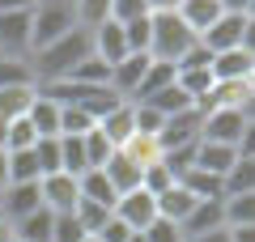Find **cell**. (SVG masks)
I'll use <instances>...</instances> for the list:
<instances>
[{"instance_id": "cell-1", "label": "cell", "mask_w": 255, "mask_h": 242, "mask_svg": "<svg viewBox=\"0 0 255 242\" xmlns=\"http://www.w3.org/2000/svg\"><path fill=\"white\" fill-rule=\"evenodd\" d=\"M85 55H94V43H90V30L77 26V30H68L64 38H55L51 47H43V51L30 55L34 81L43 85V81H60V77H68V72H73L77 64L85 60Z\"/></svg>"}, {"instance_id": "cell-2", "label": "cell", "mask_w": 255, "mask_h": 242, "mask_svg": "<svg viewBox=\"0 0 255 242\" xmlns=\"http://www.w3.org/2000/svg\"><path fill=\"white\" fill-rule=\"evenodd\" d=\"M68 30H77L73 0H38L30 9V55L51 47L55 38H64Z\"/></svg>"}, {"instance_id": "cell-3", "label": "cell", "mask_w": 255, "mask_h": 242, "mask_svg": "<svg viewBox=\"0 0 255 242\" xmlns=\"http://www.w3.org/2000/svg\"><path fill=\"white\" fill-rule=\"evenodd\" d=\"M191 43H196V34L179 21L174 9L170 13H149V55H153V60L174 64Z\"/></svg>"}, {"instance_id": "cell-4", "label": "cell", "mask_w": 255, "mask_h": 242, "mask_svg": "<svg viewBox=\"0 0 255 242\" xmlns=\"http://www.w3.org/2000/svg\"><path fill=\"white\" fill-rule=\"evenodd\" d=\"M149 64H153V55H149V51H128L124 60H119L115 68H111V77H107V90H111V94H119L124 102H132V94L140 90V81H145Z\"/></svg>"}, {"instance_id": "cell-5", "label": "cell", "mask_w": 255, "mask_h": 242, "mask_svg": "<svg viewBox=\"0 0 255 242\" xmlns=\"http://www.w3.org/2000/svg\"><path fill=\"white\" fill-rule=\"evenodd\" d=\"M115 217H119L132 234H145L149 225L157 221V200L149 196L145 187H132V191H124V196L115 200Z\"/></svg>"}, {"instance_id": "cell-6", "label": "cell", "mask_w": 255, "mask_h": 242, "mask_svg": "<svg viewBox=\"0 0 255 242\" xmlns=\"http://www.w3.org/2000/svg\"><path fill=\"white\" fill-rule=\"evenodd\" d=\"M243 30H247V13H221L209 30H204L196 43L204 47L209 55H221V51H234L243 47Z\"/></svg>"}, {"instance_id": "cell-7", "label": "cell", "mask_w": 255, "mask_h": 242, "mask_svg": "<svg viewBox=\"0 0 255 242\" xmlns=\"http://www.w3.org/2000/svg\"><path fill=\"white\" fill-rule=\"evenodd\" d=\"M200 107H191V111H183V115H170L162 123V132H157V149L162 153H170V149H187V144H196L200 140Z\"/></svg>"}, {"instance_id": "cell-8", "label": "cell", "mask_w": 255, "mask_h": 242, "mask_svg": "<svg viewBox=\"0 0 255 242\" xmlns=\"http://www.w3.org/2000/svg\"><path fill=\"white\" fill-rule=\"evenodd\" d=\"M243 127H247L243 111H209V115L200 119V140L204 144H234V149H238Z\"/></svg>"}, {"instance_id": "cell-9", "label": "cell", "mask_w": 255, "mask_h": 242, "mask_svg": "<svg viewBox=\"0 0 255 242\" xmlns=\"http://www.w3.org/2000/svg\"><path fill=\"white\" fill-rule=\"evenodd\" d=\"M38 200H43L47 213H73L77 200H81V191H77V179L73 174H47V179H38Z\"/></svg>"}, {"instance_id": "cell-10", "label": "cell", "mask_w": 255, "mask_h": 242, "mask_svg": "<svg viewBox=\"0 0 255 242\" xmlns=\"http://www.w3.org/2000/svg\"><path fill=\"white\" fill-rule=\"evenodd\" d=\"M90 43H94V55H98L107 68H115V64L128 55V43H124V21L107 17L102 26H94V30H90Z\"/></svg>"}, {"instance_id": "cell-11", "label": "cell", "mask_w": 255, "mask_h": 242, "mask_svg": "<svg viewBox=\"0 0 255 242\" xmlns=\"http://www.w3.org/2000/svg\"><path fill=\"white\" fill-rule=\"evenodd\" d=\"M226 200V196H221ZM221 200H196V208H191L187 217H183V238H200V234H213V230H226V208H221Z\"/></svg>"}, {"instance_id": "cell-12", "label": "cell", "mask_w": 255, "mask_h": 242, "mask_svg": "<svg viewBox=\"0 0 255 242\" xmlns=\"http://www.w3.org/2000/svg\"><path fill=\"white\" fill-rule=\"evenodd\" d=\"M34 208H43L38 183H9V187L0 191V217H4V221H21V217H30Z\"/></svg>"}, {"instance_id": "cell-13", "label": "cell", "mask_w": 255, "mask_h": 242, "mask_svg": "<svg viewBox=\"0 0 255 242\" xmlns=\"http://www.w3.org/2000/svg\"><path fill=\"white\" fill-rule=\"evenodd\" d=\"M247 98H251L247 94V81H213V90L196 107H200V115H209V111H243Z\"/></svg>"}, {"instance_id": "cell-14", "label": "cell", "mask_w": 255, "mask_h": 242, "mask_svg": "<svg viewBox=\"0 0 255 242\" xmlns=\"http://www.w3.org/2000/svg\"><path fill=\"white\" fill-rule=\"evenodd\" d=\"M174 13H179V21L191 30V34L200 38L226 9H221V0H179V9H174Z\"/></svg>"}, {"instance_id": "cell-15", "label": "cell", "mask_w": 255, "mask_h": 242, "mask_svg": "<svg viewBox=\"0 0 255 242\" xmlns=\"http://www.w3.org/2000/svg\"><path fill=\"white\" fill-rule=\"evenodd\" d=\"M98 132L111 140V149H119V144H128L132 136H136V119H132V102H124V107H115L107 119H98Z\"/></svg>"}, {"instance_id": "cell-16", "label": "cell", "mask_w": 255, "mask_h": 242, "mask_svg": "<svg viewBox=\"0 0 255 242\" xmlns=\"http://www.w3.org/2000/svg\"><path fill=\"white\" fill-rule=\"evenodd\" d=\"M251 64H255V55H247L243 47H234V51H221V55H213L209 72H213V81H247Z\"/></svg>"}, {"instance_id": "cell-17", "label": "cell", "mask_w": 255, "mask_h": 242, "mask_svg": "<svg viewBox=\"0 0 255 242\" xmlns=\"http://www.w3.org/2000/svg\"><path fill=\"white\" fill-rule=\"evenodd\" d=\"M234 161H238V149H234V144H204V140L196 144V166L209 170V174H217V179H226Z\"/></svg>"}, {"instance_id": "cell-18", "label": "cell", "mask_w": 255, "mask_h": 242, "mask_svg": "<svg viewBox=\"0 0 255 242\" xmlns=\"http://www.w3.org/2000/svg\"><path fill=\"white\" fill-rule=\"evenodd\" d=\"M153 200H157V221H170V225H183V217L196 208V196H187L179 183L166 187L162 196H153Z\"/></svg>"}, {"instance_id": "cell-19", "label": "cell", "mask_w": 255, "mask_h": 242, "mask_svg": "<svg viewBox=\"0 0 255 242\" xmlns=\"http://www.w3.org/2000/svg\"><path fill=\"white\" fill-rule=\"evenodd\" d=\"M51 221H55V213L34 208L30 217L13 221V242H51Z\"/></svg>"}, {"instance_id": "cell-20", "label": "cell", "mask_w": 255, "mask_h": 242, "mask_svg": "<svg viewBox=\"0 0 255 242\" xmlns=\"http://www.w3.org/2000/svg\"><path fill=\"white\" fill-rule=\"evenodd\" d=\"M77 191H81V200H94V204H102V208H111V213H115L119 191L111 187V179H107L102 170H85L81 179H77Z\"/></svg>"}, {"instance_id": "cell-21", "label": "cell", "mask_w": 255, "mask_h": 242, "mask_svg": "<svg viewBox=\"0 0 255 242\" xmlns=\"http://www.w3.org/2000/svg\"><path fill=\"white\" fill-rule=\"evenodd\" d=\"M38 98V85H13V90H0V119H26L30 107Z\"/></svg>"}, {"instance_id": "cell-22", "label": "cell", "mask_w": 255, "mask_h": 242, "mask_svg": "<svg viewBox=\"0 0 255 242\" xmlns=\"http://www.w3.org/2000/svg\"><path fill=\"white\" fill-rule=\"evenodd\" d=\"M179 187L187 191V196H196V200H221V196H226L221 179H217V174H209V170H200V166H191V170L179 179Z\"/></svg>"}, {"instance_id": "cell-23", "label": "cell", "mask_w": 255, "mask_h": 242, "mask_svg": "<svg viewBox=\"0 0 255 242\" xmlns=\"http://www.w3.org/2000/svg\"><path fill=\"white\" fill-rule=\"evenodd\" d=\"M26 119H30V127H34L38 140H47V136H60V107H55L51 98H43V94L34 98V107H30Z\"/></svg>"}, {"instance_id": "cell-24", "label": "cell", "mask_w": 255, "mask_h": 242, "mask_svg": "<svg viewBox=\"0 0 255 242\" xmlns=\"http://www.w3.org/2000/svg\"><path fill=\"white\" fill-rule=\"evenodd\" d=\"M102 174L111 179V187H115L119 196H124V191H132V187H140V170H136V166H132V161H128V157H124L119 149H115V153L107 157V166H102Z\"/></svg>"}, {"instance_id": "cell-25", "label": "cell", "mask_w": 255, "mask_h": 242, "mask_svg": "<svg viewBox=\"0 0 255 242\" xmlns=\"http://www.w3.org/2000/svg\"><path fill=\"white\" fill-rule=\"evenodd\" d=\"M119 153H124L128 161H132V166H136V170H149V166H157V161H162V149H157V136H132V140L128 144H119Z\"/></svg>"}, {"instance_id": "cell-26", "label": "cell", "mask_w": 255, "mask_h": 242, "mask_svg": "<svg viewBox=\"0 0 255 242\" xmlns=\"http://www.w3.org/2000/svg\"><path fill=\"white\" fill-rule=\"evenodd\" d=\"M226 208V230H243V225H255V191H243V196H226L221 200Z\"/></svg>"}, {"instance_id": "cell-27", "label": "cell", "mask_w": 255, "mask_h": 242, "mask_svg": "<svg viewBox=\"0 0 255 242\" xmlns=\"http://www.w3.org/2000/svg\"><path fill=\"white\" fill-rule=\"evenodd\" d=\"M145 102H149V107H153L162 119H170V115H183V111H191V107H196V102H191L187 94L179 90V85H166V90H157L153 98H145Z\"/></svg>"}, {"instance_id": "cell-28", "label": "cell", "mask_w": 255, "mask_h": 242, "mask_svg": "<svg viewBox=\"0 0 255 242\" xmlns=\"http://www.w3.org/2000/svg\"><path fill=\"white\" fill-rule=\"evenodd\" d=\"M166 85H174V64L153 60V64H149V72H145V81H140V90L132 94V102H145V98H153V94H157V90H166Z\"/></svg>"}, {"instance_id": "cell-29", "label": "cell", "mask_w": 255, "mask_h": 242, "mask_svg": "<svg viewBox=\"0 0 255 242\" xmlns=\"http://www.w3.org/2000/svg\"><path fill=\"white\" fill-rule=\"evenodd\" d=\"M226 196H243V191H255V157H238L230 166V174L221 179Z\"/></svg>"}, {"instance_id": "cell-30", "label": "cell", "mask_w": 255, "mask_h": 242, "mask_svg": "<svg viewBox=\"0 0 255 242\" xmlns=\"http://www.w3.org/2000/svg\"><path fill=\"white\" fill-rule=\"evenodd\" d=\"M60 170L73 174V179H81L90 166H85V144L81 136H60Z\"/></svg>"}, {"instance_id": "cell-31", "label": "cell", "mask_w": 255, "mask_h": 242, "mask_svg": "<svg viewBox=\"0 0 255 242\" xmlns=\"http://www.w3.org/2000/svg\"><path fill=\"white\" fill-rule=\"evenodd\" d=\"M13 85H38L30 60H9L0 55V90H13Z\"/></svg>"}, {"instance_id": "cell-32", "label": "cell", "mask_w": 255, "mask_h": 242, "mask_svg": "<svg viewBox=\"0 0 255 242\" xmlns=\"http://www.w3.org/2000/svg\"><path fill=\"white\" fill-rule=\"evenodd\" d=\"M73 13H77V26L94 30L111 17V0H73Z\"/></svg>"}, {"instance_id": "cell-33", "label": "cell", "mask_w": 255, "mask_h": 242, "mask_svg": "<svg viewBox=\"0 0 255 242\" xmlns=\"http://www.w3.org/2000/svg\"><path fill=\"white\" fill-rule=\"evenodd\" d=\"M34 161H38V179H47V174H60V136L34 140Z\"/></svg>"}, {"instance_id": "cell-34", "label": "cell", "mask_w": 255, "mask_h": 242, "mask_svg": "<svg viewBox=\"0 0 255 242\" xmlns=\"http://www.w3.org/2000/svg\"><path fill=\"white\" fill-rule=\"evenodd\" d=\"M107 77H111V68L98 60V55H85V60L68 72V81H77V85H107Z\"/></svg>"}, {"instance_id": "cell-35", "label": "cell", "mask_w": 255, "mask_h": 242, "mask_svg": "<svg viewBox=\"0 0 255 242\" xmlns=\"http://www.w3.org/2000/svg\"><path fill=\"white\" fill-rule=\"evenodd\" d=\"M81 144H85V166H90V170H102V166H107V157L115 153V149H111V140L98 132V127H94V132H85Z\"/></svg>"}, {"instance_id": "cell-36", "label": "cell", "mask_w": 255, "mask_h": 242, "mask_svg": "<svg viewBox=\"0 0 255 242\" xmlns=\"http://www.w3.org/2000/svg\"><path fill=\"white\" fill-rule=\"evenodd\" d=\"M9 183H38V161H34V149L9 153Z\"/></svg>"}, {"instance_id": "cell-37", "label": "cell", "mask_w": 255, "mask_h": 242, "mask_svg": "<svg viewBox=\"0 0 255 242\" xmlns=\"http://www.w3.org/2000/svg\"><path fill=\"white\" fill-rule=\"evenodd\" d=\"M73 217H77V225H81L85 234H98L102 225H107V217H111V208H102V204H94V200H77V208H73Z\"/></svg>"}, {"instance_id": "cell-38", "label": "cell", "mask_w": 255, "mask_h": 242, "mask_svg": "<svg viewBox=\"0 0 255 242\" xmlns=\"http://www.w3.org/2000/svg\"><path fill=\"white\" fill-rule=\"evenodd\" d=\"M94 119L85 115L81 107H60V136H85V132H94Z\"/></svg>"}, {"instance_id": "cell-39", "label": "cell", "mask_w": 255, "mask_h": 242, "mask_svg": "<svg viewBox=\"0 0 255 242\" xmlns=\"http://www.w3.org/2000/svg\"><path fill=\"white\" fill-rule=\"evenodd\" d=\"M90 234L77 225V217L73 213H55V221H51V242H85Z\"/></svg>"}, {"instance_id": "cell-40", "label": "cell", "mask_w": 255, "mask_h": 242, "mask_svg": "<svg viewBox=\"0 0 255 242\" xmlns=\"http://www.w3.org/2000/svg\"><path fill=\"white\" fill-rule=\"evenodd\" d=\"M124 43H128V51H149V13L124 21Z\"/></svg>"}, {"instance_id": "cell-41", "label": "cell", "mask_w": 255, "mask_h": 242, "mask_svg": "<svg viewBox=\"0 0 255 242\" xmlns=\"http://www.w3.org/2000/svg\"><path fill=\"white\" fill-rule=\"evenodd\" d=\"M132 119H136V132L140 136H157V132H162V123H166L149 102H132Z\"/></svg>"}, {"instance_id": "cell-42", "label": "cell", "mask_w": 255, "mask_h": 242, "mask_svg": "<svg viewBox=\"0 0 255 242\" xmlns=\"http://www.w3.org/2000/svg\"><path fill=\"white\" fill-rule=\"evenodd\" d=\"M140 187H145L149 196H162L166 187H174V174L166 170L162 161H157V166H149V170H140Z\"/></svg>"}, {"instance_id": "cell-43", "label": "cell", "mask_w": 255, "mask_h": 242, "mask_svg": "<svg viewBox=\"0 0 255 242\" xmlns=\"http://www.w3.org/2000/svg\"><path fill=\"white\" fill-rule=\"evenodd\" d=\"M209 64H213V55L204 51L200 43H191L187 51H183L179 60H174V72H196V68H209Z\"/></svg>"}, {"instance_id": "cell-44", "label": "cell", "mask_w": 255, "mask_h": 242, "mask_svg": "<svg viewBox=\"0 0 255 242\" xmlns=\"http://www.w3.org/2000/svg\"><path fill=\"white\" fill-rule=\"evenodd\" d=\"M149 4L145 0H111V17L115 21H132V17H145Z\"/></svg>"}, {"instance_id": "cell-45", "label": "cell", "mask_w": 255, "mask_h": 242, "mask_svg": "<svg viewBox=\"0 0 255 242\" xmlns=\"http://www.w3.org/2000/svg\"><path fill=\"white\" fill-rule=\"evenodd\" d=\"M90 238H98V242H128V238H132V230H128V225L119 221L115 213H111V217H107V225H102L98 234H90Z\"/></svg>"}, {"instance_id": "cell-46", "label": "cell", "mask_w": 255, "mask_h": 242, "mask_svg": "<svg viewBox=\"0 0 255 242\" xmlns=\"http://www.w3.org/2000/svg\"><path fill=\"white\" fill-rule=\"evenodd\" d=\"M145 238L149 242H187V238H183V230H179V225H170V221H153L145 230Z\"/></svg>"}, {"instance_id": "cell-47", "label": "cell", "mask_w": 255, "mask_h": 242, "mask_svg": "<svg viewBox=\"0 0 255 242\" xmlns=\"http://www.w3.org/2000/svg\"><path fill=\"white\" fill-rule=\"evenodd\" d=\"M238 157H255V119H247L243 136H238Z\"/></svg>"}, {"instance_id": "cell-48", "label": "cell", "mask_w": 255, "mask_h": 242, "mask_svg": "<svg viewBox=\"0 0 255 242\" xmlns=\"http://www.w3.org/2000/svg\"><path fill=\"white\" fill-rule=\"evenodd\" d=\"M243 51L255 55V13H247V30H243Z\"/></svg>"}, {"instance_id": "cell-49", "label": "cell", "mask_w": 255, "mask_h": 242, "mask_svg": "<svg viewBox=\"0 0 255 242\" xmlns=\"http://www.w3.org/2000/svg\"><path fill=\"white\" fill-rule=\"evenodd\" d=\"M38 0H0V13H26V9H34Z\"/></svg>"}, {"instance_id": "cell-50", "label": "cell", "mask_w": 255, "mask_h": 242, "mask_svg": "<svg viewBox=\"0 0 255 242\" xmlns=\"http://www.w3.org/2000/svg\"><path fill=\"white\" fill-rule=\"evenodd\" d=\"M251 4H255V0H221V9H226V13H251Z\"/></svg>"}, {"instance_id": "cell-51", "label": "cell", "mask_w": 255, "mask_h": 242, "mask_svg": "<svg viewBox=\"0 0 255 242\" xmlns=\"http://www.w3.org/2000/svg\"><path fill=\"white\" fill-rule=\"evenodd\" d=\"M149 4V13H170V9H179V0H145Z\"/></svg>"}, {"instance_id": "cell-52", "label": "cell", "mask_w": 255, "mask_h": 242, "mask_svg": "<svg viewBox=\"0 0 255 242\" xmlns=\"http://www.w3.org/2000/svg\"><path fill=\"white\" fill-rule=\"evenodd\" d=\"M191 242H234V238H230V230H213V234H200V238H191Z\"/></svg>"}, {"instance_id": "cell-53", "label": "cell", "mask_w": 255, "mask_h": 242, "mask_svg": "<svg viewBox=\"0 0 255 242\" xmlns=\"http://www.w3.org/2000/svg\"><path fill=\"white\" fill-rule=\"evenodd\" d=\"M234 242H255V225H243V230H230Z\"/></svg>"}, {"instance_id": "cell-54", "label": "cell", "mask_w": 255, "mask_h": 242, "mask_svg": "<svg viewBox=\"0 0 255 242\" xmlns=\"http://www.w3.org/2000/svg\"><path fill=\"white\" fill-rule=\"evenodd\" d=\"M4 187H9V153L0 149V191H4Z\"/></svg>"}, {"instance_id": "cell-55", "label": "cell", "mask_w": 255, "mask_h": 242, "mask_svg": "<svg viewBox=\"0 0 255 242\" xmlns=\"http://www.w3.org/2000/svg\"><path fill=\"white\" fill-rule=\"evenodd\" d=\"M0 242H13V221H4V217H0Z\"/></svg>"}, {"instance_id": "cell-56", "label": "cell", "mask_w": 255, "mask_h": 242, "mask_svg": "<svg viewBox=\"0 0 255 242\" xmlns=\"http://www.w3.org/2000/svg\"><path fill=\"white\" fill-rule=\"evenodd\" d=\"M247 94L255 98V64H251V72H247Z\"/></svg>"}, {"instance_id": "cell-57", "label": "cell", "mask_w": 255, "mask_h": 242, "mask_svg": "<svg viewBox=\"0 0 255 242\" xmlns=\"http://www.w3.org/2000/svg\"><path fill=\"white\" fill-rule=\"evenodd\" d=\"M243 115H247V119H255V98H247V107H243Z\"/></svg>"}, {"instance_id": "cell-58", "label": "cell", "mask_w": 255, "mask_h": 242, "mask_svg": "<svg viewBox=\"0 0 255 242\" xmlns=\"http://www.w3.org/2000/svg\"><path fill=\"white\" fill-rule=\"evenodd\" d=\"M4 127H9V123H4V119H0V149H4Z\"/></svg>"}, {"instance_id": "cell-59", "label": "cell", "mask_w": 255, "mask_h": 242, "mask_svg": "<svg viewBox=\"0 0 255 242\" xmlns=\"http://www.w3.org/2000/svg\"><path fill=\"white\" fill-rule=\"evenodd\" d=\"M128 242H149V238H145V234H132V238H128Z\"/></svg>"}, {"instance_id": "cell-60", "label": "cell", "mask_w": 255, "mask_h": 242, "mask_svg": "<svg viewBox=\"0 0 255 242\" xmlns=\"http://www.w3.org/2000/svg\"><path fill=\"white\" fill-rule=\"evenodd\" d=\"M251 13H255V4H251Z\"/></svg>"}]
</instances>
